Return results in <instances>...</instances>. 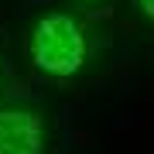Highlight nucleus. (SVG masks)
Returning a JSON list of instances; mask_svg holds the SVG:
<instances>
[{"instance_id":"obj_1","label":"nucleus","mask_w":154,"mask_h":154,"mask_svg":"<svg viewBox=\"0 0 154 154\" xmlns=\"http://www.w3.org/2000/svg\"><path fill=\"white\" fill-rule=\"evenodd\" d=\"M31 62L34 69L55 79H69L86 62V34L72 14L51 11L31 31Z\"/></svg>"},{"instance_id":"obj_2","label":"nucleus","mask_w":154,"mask_h":154,"mask_svg":"<svg viewBox=\"0 0 154 154\" xmlns=\"http://www.w3.org/2000/svg\"><path fill=\"white\" fill-rule=\"evenodd\" d=\"M0 154H45V127L34 110H0Z\"/></svg>"},{"instance_id":"obj_3","label":"nucleus","mask_w":154,"mask_h":154,"mask_svg":"<svg viewBox=\"0 0 154 154\" xmlns=\"http://www.w3.org/2000/svg\"><path fill=\"white\" fill-rule=\"evenodd\" d=\"M134 7H137V11H140V14L154 24V0H134Z\"/></svg>"}]
</instances>
